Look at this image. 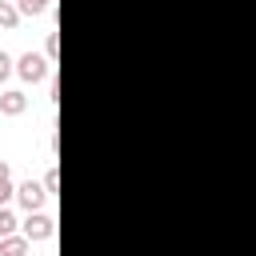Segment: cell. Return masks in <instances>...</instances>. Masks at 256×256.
Wrapping results in <instances>:
<instances>
[{
    "label": "cell",
    "instance_id": "11",
    "mask_svg": "<svg viewBox=\"0 0 256 256\" xmlns=\"http://www.w3.org/2000/svg\"><path fill=\"white\" fill-rule=\"evenodd\" d=\"M16 196V188H12V180H0V208H8V200Z\"/></svg>",
    "mask_w": 256,
    "mask_h": 256
},
{
    "label": "cell",
    "instance_id": "7",
    "mask_svg": "<svg viewBox=\"0 0 256 256\" xmlns=\"http://www.w3.org/2000/svg\"><path fill=\"white\" fill-rule=\"evenodd\" d=\"M16 228H20L16 212H12V208H0V240H4V236H16Z\"/></svg>",
    "mask_w": 256,
    "mask_h": 256
},
{
    "label": "cell",
    "instance_id": "10",
    "mask_svg": "<svg viewBox=\"0 0 256 256\" xmlns=\"http://www.w3.org/2000/svg\"><path fill=\"white\" fill-rule=\"evenodd\" d=\"M56 52H60V36H56V32H48V40H44V56H48V60H56Z\"/></svg>",
    "mask_w": 256,
    "mask_h": 256
},
{
    "label": "cell",
    "instance_id": "3",
    "mask_svg": "<svg viewBox=\"0 0 256 256\" xmlns=\"http://www.w3.org/2000/svg\"><path fill=\"white\" fill-rule=\"evenodd\" d=\"M16 200H20V208H24V212H40V208H44V200H48V188H44V184H36V180H24V184L16 188Z\"/></svg>",
    "mask_w": 256,
    "mask_h": 256
},
{
    "label": "cell",
    "instance_id": "1",
    "mask_svg": "<svg viewBox=\"0 0 256 256\" xmlns=\"http://www.w3.org/2000/svg\"><path fill=\"white\" fill-rule=\"evenodd\" d=\"M16 76H20V80H28V84H40V80H48V76H52V60H48V56H40V52H24V56L16 60Z\"/></svg>",
    "mask_w": 256,
    "mask_h": 256
},
{
    "label": "cell",
    "instance_id": "12",
    "mask_svg": "<svg viewBox=\"0 0 256 256\" xmlns=\"http://www.w3.org/2000/svg\"><path fill=\"white\" fill-rule=\"evenodd\" d=\"M44 188H48V196L60 188V176H56V168H48V176H44Z\"/></svg>",
    "mask_w": 256,
    "mask_h": 256
},
{
    "label": "cell",
    "instance_id": "13",
    "mask_svg": "<svg viewBox=\"0 0 256 256\" xmlns=\"http://www.w3.org/2000/svg\"><path fill=\"white\" fill-rule=\"evenodd\" d=\"M0 180H12V168H8L4 160H0Z\"/></svg>",
    "mask_w": 256,
    "mask_h": 256
},
{
    "label": "cell",
    "instance_id": "6",
    "mask_svg": "<svg viewBox=\"0 0 256 256\" xmlns=\"http://www.w3.org/2000/svg\"><path fill=\"white\" fill-rule=\"evenodd\" d=\"M16 24H20V4L0 0V28H16Z\"/></svg>",
    "mask_w": 256,
    "mask_h": 256
},
{
    "label": "cell",
    "instance_id": "8",
    "mask_svg": "<svg viewBox=\"0 0 256 256\" xmlns=\"http://www.w3.org/2000/svg\"><path fill=\"white\" fill-rule=\"evenodd\" d=\"M48 8H52V0H20V16H40Z\"/></svg>",
    "mask_w": 256,
    "mask_h": 256
},
{
    "label": "cell",
    "instance_id": "9",
    "mask_svg": "<svg viewBox=\"0 0 256 256\" xmlns=\"http://www.w3.org/2000/svg\"><path fill=\"white\" fill-rule=\"evenodd\" d=\"M12 72H16V60H12V56H8L4 48H0V84H4V80H8Z\"/></svg>",
    "mask_w": 256,
    "mask_h": 256
},
{
    "label": "cell",
    "instance_id": "4",
    "mask_svg": "<svg viewBox=\"0 0 256 256\" xmlns=\"http://www.w3.org/2000/svg\"><path fill=\"white\" fill-rule=\"evenodd\" d=\"M28 108V96L20 92V88H8V92H0V112L4 116H20Z\"/></svg>",
    "mask_w": 256,
    "mask_h": 256
},
{
    "label": "cell",
    "instance_id": "5",
    "mask_svg": "<svg viewBox=\"0 0 256 256\" xmlns=\"http://www.w3.org/2000/svg\"><path fill=\"white\" fill-rule=\"evenodd\" d=\"M28 244H32V240H28L24 232H20V236H4V240H0V256H28Z\"/></svg>",
    "mask_w": 256,
    "mask_h": 256
},
{
    "label": "cell",
    "instance_id": "2",
    "mask_svg": "<svg viewBox=\"0 0 256 256\" xmlns=\"http://www.w3.org/2000/svg\"><path fill=\"white\" fill-rule=\"evenodd\" d=\"M20 228H24L28 240H48V236L56 232V220H52L48 212H28V216L20 220Z\"/></svg>",
    "mask_w": 256,
    "mask_h": 256
}]
</instances>
